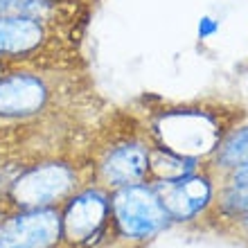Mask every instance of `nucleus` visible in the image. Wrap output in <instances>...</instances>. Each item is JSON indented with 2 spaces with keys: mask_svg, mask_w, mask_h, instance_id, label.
I'll return each instance as SVG.
<instances>
[{
  "mask_svg": "<svg viewBox=\"0 0 248 248\" xmlns=\"http://www.w3.org/2000/svg\"><path fill=\"white\" fill-rule=\"evenodd\" d=\"M7 215H9V208H7L5 203L0 201V221H2V219H5V217H7Z\"/></svg>",
  "mask_w": 248,
  "mask_h": 248,
  "instance_id": "ddd939ff",
  "label": "nucleus"
},
{
  "mask_svg": "<svg viewBox=\"0 0 248 248\" xmlns=\"http://www.w3.org/2000/svg\"><path fill=\"white\" fill-rule=\"evenodd\" d=\"M232 183L239 187V185H248V163L235 167V176H232Z\"/></svg>",
  "mask_w": 248,
  "mask_h": 248,
  "instance_id": "f8f14e48",
  "label": "nucleus"
},
{
  "mask_svg": "<svg viewBox=\"0 0 248 248\" xmlns=\"http://www.w3.org/2000/svg\"><path fill=\"white\" fill-rule=\"evenodd\" d=\"M50 23L30 16H0V59H30L52 39Z\"/></svg>",
  "mask_w": 248,
  "mask_h": 248,
  "instance_id": "0eeeda50",
  "label": "nucleus"
},
{
  "mask_svg": "<svg viewBox=\"0 0 248 248\" xmlns=\"http://www.w3.org/2000/svg\"><path fill=\"white\" fill-rule=\"evenodd\" d=\"M154 189L160 196L170 219H178V221L196 217L208 205L210 196H212L208 178L192 176V174L170 178V181H158L154 183Z\"/></svg>",
  "mask_w": 248,
  "mask_h": 248,
  "instance_id": "6e6552de",
  "label": "nucleus"
},
{
  "mask_svg": "<svg viewBox=\"0 0 248 248\" xmlns=\"http://www.w3.org/2000/svg\"><path fill=\"white\" fill-rule=\"evenodd\" d=\"M102 178L111 187L142 183L149 174V149L142 142H122L113 147L99 165Z\"/></svg>",
  "mask_w": 248,
  "mask_h": 248,
  "instance_id": "1a4fd4ad",
  "label": "nucleus"
},
{
  "mask_svg": "<svg viewBox=\"0 0 248 248\" xmlns=\"http://www.w3.org/2000/svg\"><path fill=\"white\" fill-rule=\"evenodd\" d=\"M52 88L43 75L30 70H5L0 75V122L27 120L46 111Z\"/></svg>",
  "mask_w": 248,
  "mask_h": 248,
  "instance_id": "39448f33",
  "label": "nucleus"
},
{
  "mask_svg": "<svg viewBox=\"0 0 248 248\" xmlns=\"http://www.w3.org/2000/svg\"><path fill=\"white\" fill-rule=\"evenodd\" d=\"M61 217L57 208L14 210L0 221V248H57Z\"/></svg>",
  "mask_w": 248,
  "mask_h": 248,
  "instance_id": "20e7f679",
  "label": "nucleus"
},
{
  "mask_svg": "<svg viewBox=\"0 0 248 248\" xmlns=\"http://www.w3.org/2000/svg\"><path fill=\"white\" fill-rule=\"evenodd\" d=\"M246 226H248V223H246Z\"/></svg>",
  "mask_w": 248,
  "mask_h": 248,
  "instance_id": "2eb2a0df",
  "label": "nucleus"
},
{
  "mask_svg": "<svg viewBox=\"0 0 248 248\" xmlns=\"http://www.w3.org/2000/svg\"><path fill=\"white\" fill-rule=\"evenodd\" d=\"M7 63H9V61H5V59H0V75H2V72L7 70Z\"/></svg>",
  "mask_w": 248,
  "mask_h": 248,
  "instance_id": "4468645a",
  "label": "nucleus"
},
{
  "mask_svg": "<svg viewBox=\"0 0 248 248\" xmlns=\"http://www.w3.org/2000/svg\"><path fill=\"white\" fill-rule=\"evenodd\" d=\"M226 208L232 212H248V185L232 187L226 194Z\"/></svg>",
  "mask_w": 248,
  "mask_h": 248,
  "instance_id": "9b49d317",
  "label": "nucleus"
},
{
  "mask_svg": "<svg viewBox=\"0 0 248 248\" xmlns=\"http://www.w3.org/2000/svg\"><path fill=\"white\" fill-rule=\"evenodd\" d=\"M217 160L223 167H239L248 163V126L242 131H235L217 151Z\"/></svg>",
  "mask_w": 248,
  "mask_h": 248,
  "instance_id": "9d476101",
  "label": "nucleus"
},
{
  "mask_svg": "<svg viewBox=\"0 0 248 248\" xmlns=\"http://www.w3.org/2000/svg\"><path fill=\"white\" fill-rule=\"evenodd\" d=\"M77 170L68 163H41L23 170L16 178L7 183L0 201L9 212L14 210H39L54 208L77 192Z\"/></svg>",
  "mask_w": 248,
  "mask_h": 248,
  "instance_id": "f257e3e1",
  "label": "nucleus"
},
{
  "mask_svg": "<svg viewBox=\"0 0 248 248\" xmlns=\"http://www.w3.org/2000/svg\"><path fill=\"white\" fill-rule=\"evenodd\" d=\"M108 203L113 223L126 239H149L158 235L170 221V215L154 185L133 183L115 187Z\"/></svg>",
  "mask_w": 248,
  "mask_h": 248,
  "instance_id": "f03ea898",
  "label": "nucleus"
},
{
  "mask_svg": "<svg viewBox=\"0 0 248 248\" xmlns=\"http://www.w3.org/2000/svg\"><path fill=\"white\" fill-rule=\"evenodd\" d=\"M156 129L163 136V142H167L165 149L183 158H192L194 154L215 149L219 140V129L205 113H170L160 118Z\"/></svg>",
  "mask_w": 248,
  "mask_h": 248,
  "instance_id": "423d86ee",
  "label": "nucleus"
},
{
  "mask_svg": "<svg viewBox=\"0 0 248 248\" xmlns=\"http://www.w3.org/2000/svg\"><path fill=\"white\" fill-rule=\"evenodd\" d=\"M111 215V203L106 192L88 187L65 199L59 210L61 217V244L68 248H88L93 239L102 235Z\"/></svg>",
  "mask_w": 248,
  "mask_h": 248,
  "instance_id": "7ed1b4c3",
  "label": "nucleus"
}]
</instances>
